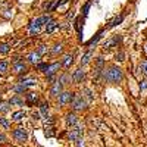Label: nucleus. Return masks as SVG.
Returning <instances> with one entry per match:
<instances>
[{
  "instance_id": "nucleus-40",
  "label": "nucleus",
  "mask_w": 147,
  "mask_h": 147,
  "mask_svg": "<svg viewBox=\"0 0 147 147\" xmlns=\"http://www.w3.org/2000/svg\"><path fill=\"white\" fill-rule=\"evenodd\" d=\"M78 147H84V141H81V138L78 140Z\"/></svg>"
},
{
  "instance_id": "nucleus-22",
  "label": "nucleus",
  "mask_w": 147,
  "mask_h": 147,
  "mask_svg": "<svg viewBox=\"0 0 147 147\" xmlns=\"http://www.w3.org/2000/svg\"><path fill=\"white\" fill-rule=\"evenodd\" d=\"M119 41V38H118V37H115V38H112V40H109L106 44H105V47H107V49H110V47H112L113 44H116Z\"/></svg>"
},
{
  "instance_id": "nucleus-21",
  "label": "nucleus",
  "mask_w": 147,
  "mask_h": 147,
  "mask_svg": "<svg viewBox=\"0 0 147 147\" xmlns=\"http://www.w3.org/2000/svg\"><path fill=\"white\" fill-rule=\"evenodd\" d=\"M122 19H124V15H121V16H118V18H115L112 22H110L109 24V27H116L118 25V24H121L122 22Z\"/></svg>"
},
{
  "instance_id": "nucleus-18",
  "label": "nucleus",
  "mask_w": 147,
  "mask_h": 147,
  "mask_svg": "<svg viewBox=\"0 0 147 147\" xmlns=\"http://www.w3.org/2000/svg\"><path fill=\"white\" fill-rule=\"evenodd\" d=\"M40 25H34V24H31V25H30V34L31 35H34V34H38L40 32Z\"/></svg>"
},
{
  "instance_id": "nucleus-13",
  "label": "nucleus",
  "mask_w": 147,
  "mask_h": 147,
  "mask_svg": "<svg viewBox=\"0 0 147 147\" xmlns=\"http://www.w3.org/2000/svg\"><path fill=\"white\" fill-rule=\"evenodd\" d=\"M38 60H40V53H38V52L31 53V55L28 56V62H30V63H38Z\"/></svg>"
},
{
  "instance_id": "nucleus-36",
  "label": "nucleus",
  "mask_w": 147,
  "mask_h": 147,
  "mask_svg": "<svg viewBox=\"0 0 147 147\" xmlns=\"http://www.w3.org/2000/svg\"><path fill=\"white\" fill-rule=\"evenodd\" d=\"M143 72L147 75V60H144V62H143Z\"/></svg>"
},
{
  "instance_id": "nucleus-17",
  "label": "nucleus",
  "mask_w": 147,
  "mask_h": 147,
  "mask_svg": "<svg viewBox=\"0 0 147 147\" xmlns=\"http://www.w3.org/2000/svg\"><path fill=\"white\" fill-rule=\"evenodd\" d=\"M22 85L24 87H35L37 85V80H27V81H22Z\"/></svg>"
},
{
  "instance_id": "nucleus-6",
  "label": "nucleus",
  "mask_w": 147,
  "mask_h": 147,
  "mask_svg": "<svg viewBox=\"0 0 147 147\" xmlns=\"http://www.w3.org/2000/svg\"><path fill=\"white\" fill-rule=\"evenodd\" d=\"M52 21V18H50V15H43V16H38V18H35L31 24H34V25H44V24H49Z\"/></svg>"
},
{
  "instance_id": "nucleus-26",
  "label": "nucleus",
  "mask_w": 147,
  "mask_h": 147,
  "mask_svg": "<svg viewBox=\"0 0 147 147\" xmlns=\"http://www.w3.org/2000/svg\"><path fill=\"white\" fill-rule=\"evenodd\" d=\"M10 105H22V100L19 99V97H12V99H10V102H9Z\"/></svg>"
},
{
  "instance_id": "nucleus-15",
  "label": "nucleus",
  "mask_w": 147,
  "mask_h": 147,
  "mask_svg": "<svg viewBox=\"0 0 147 147\" xmlns=\"http://www.w3.org/2000/svg\"><path fill=\"white\" fill-rule=\"evenodd\" d=\"M25 65H24V62H18V63H15V72H18V74H21V72H25Z\"/></svg>"
},
{
  "instance_id": "nucleus-28",
  "label": "nucleus",
  "mask_w": 147,
  "mask_h": 147,
  "mask_svg": "<svg viewBox=\"0 0 147 147\" xmlns=\"http://www.w3.org/2000/svg\"><path fill=\"white\" fill-rule=\"evenodd\" d=\"M90 6H91V2H87V3L84 5V7H82V15H84V16L88 13V9H90Z\"/></svg>"
},
{
  "instance_id": "nucleus-29",
  "label": "nucleus",
  "mask_w": 147,
  "mask_h": 147,
  "mask_svg": "<svg viewBox=\"0 0 147 147\" xmlns=\"http://www.w3.org/2000/svg\"><path fill=\"white\" fill-rule=\"evenodd\" d=\"M63 50V44H56L55 47H53V53H60V52H62Z\"/></svg>"
},
{
  "instance_id": "nucleus-25",
  "label": "nucleus",
  "mask_w": 147,
  "mask_h": 147,
  "mask_svg": "<svg viewBox=\"0 0 147 147\" xmlns=\"http://www.w3.org/2000/svg\"><path fill=\"white\" fill-rule=\"evenodd\" d=\"M72 59H74V56H72V55H68V56H65L63 65H65V66H69V65L72 63Z\"/></svg>"
},
{
  "instance_id": "nucleus-2",
  "label": "nucleus",
  "mask_w": 147,
  "mask_h": 147,
  "mask_svg": "<svg viewBox=\"0 0 147 147\" xmlns=\"http://www.w3.org/2000/svg\"><path fill=\"white\" fill-rule=\"evenodd\" d=\"M71 100H74V94H72V93H69V91H63V93H60V94H59V105L65 106V105H68Z\"/></svg>"
},
{
  "instance_id": "nucleus-10",
  "label": "nucleus",
  "mask_w": 147,
  "mask_h": 147,
  "mask_svg": "<svg viewBox=\"0 0 147 147\" xmlns=\"http://www.w3.org/2000/svg\"><path fill=\"white\" fill-rule=\"evenodd\" d=\"M103 32H105V31H103V30H100V31H99V32H97V34H96V35L93 37V38H91V40H90V41L87 43V46H90V47H91L93 44H96L97 41H99V40L102 38V35H103Z\"/></svg>"
},
{
  "instance_id": "nucleus-3",
  "label": "nucleus",
  "mask_w": 147,
  "mask_h": 147,
  "mask_svg": "<svg viewBox=\"0 0 147 147\" xmlns=\"http://www.w3.org/2000/svg\"><path fill=\"white\" fill-rule=\"evenodd\" d=\"M81 137H82V129H81L80 127L71 129V131H69V134H68V138H69L71 141H78Z\"/></svg>"
},
{
  "instance_id": "nucleus-31",
  "label": "nucleus",
  "mask_w": 147,
  "mask_h": 147,
  "mask_svg": "<svg viewBox=\"0 0 147 147\" xmlns=\"http://www.w3.org/2000/svg\"><path fill=\"white\" fill-rule=\"evenodd\" d=\"M10 50V47L7 44H0V53H7Z\"/></svg>"
},
{
  "instance_id": "nucleus-11",
  "label": "nucleus",
  "mask_w": 147,
  "mask_h": 147,
  "mask_svg": "<svg viewBox=\"0 0 147 147\" xmlns=\"http://www.w3.org/2000/svg\"><path fill=\"white\" fill-rule=\"evenodd\" d=\"M25 116H27V113L24 112V110H19V112H15L13 115H12V119L16 121V122H19V121H22Z\"/></svg>"
},
{
  "instance_id": "nucleus-38",
  "label": "nucleus",
  "mask_w": 147,
  "mask_h": 147,
  "mask_svg": "<svg viewBox=\"0 0 147 147\" xmlns=\"http://www.w3.org/2000/svg\"><path fill=\"white\" fill-rule=\"evenodd\" d=\"M5 141H6V137L3 136L2 132H0V143H5Z\"/></svg>"
},
{
  "instance_id": "nucleus-9",
  "label": "nucleus",
  "mask_w": 147,
  "mask_h": 147,
  "mask_svg": "<svg viewBox=\"0 0 147 147\" xmlns=\"http://www.w3.org/2000/svg\"><path fill=\"white\" fill-rule=\"evenodd\" d=\"M77 122H78V119H77V116L74 115V113H68L66 115V124L68 125L74 127V125H77Z\"/></svg>"
},
{
  "instance_id": "nucleus-16",
  "label": "nucleus",
  "mask_w": 147,
  "mask_h": 147,
  "mask_svg": "<svg viewBox=\"0 0 147 147\" xmlns=\"http://www.w3.org/2000/svg\"><path fill=\"white\" fill-rule=\"evenodd\" d=\"M56 27H57V24H56V22H55V21L52 19L50 22L47 24V27H46V31H47V32H53Z\"/></svg>"
},
{
  "instance_id": "nucleus-24",
  "label": "nucleus",
  "mask_w": 147,
  "mask_h": 147,
  "mask_svg": "<svg viewBox=\"0 0 147 147\" xmlns=\"http://www.w3.org/2000/svg\"><path fill=\"white\" fill-rule=\"evenodd\" d=\"M0 125H2L3 128H6V129H7V128L10 127V124H9V121H7L6 118H0Z\"/></svg>"
},
{
  "instance_id": "nucleus-32",
  "label": "nucleus",
  "mask_w": 147,
  "mask_h": 147,
  "mask_svg": "<svg viewBox=\"0 0 147 147\" xmlns=\"http://www.w3.org/2000/svg\"><path fill=\"white\" fill-rule=\"evenodd\" d=\"M47 63H38V65H37V69H38V71H44L46 72V69H47Z\"/></svg>"
},
{
  "instance_id": "nucleus-7",
  "label": "nucleus",
  "mask_w": 147,
  "mask_h": 147,
  "mask_svg": "<svg viewBox=\"0 0 147 147\" xmlns=\"http://www.w3.org/2000/svg\"><path fill=\"white\" fill-rule=\"evenodd\" d=\"M59 69H60V63H59V62H56V63H53V65H49L47 69H46V75H47V77L55 75L56 71H59Z\"/></svg>"
},
{
  "instance_id": "nucleus-27",
  "label": "nucleus",
  "mask_w": 147,
  "mask_h": 147,
  "mask_svg": "<svg viewBox=\"0 0 147 147\" xmlns=\"http://www.w3.org/2000/svg\"><path fill=\"white\" fill-rule=\"evenodd\" d=\"M37 100H38L37 94H34V93H30V94H28V102H30V103H34V102H37Z\"/></svg>"
},
{
  "instance_id": "nucleus-30",
  "label": "nucleus",
  "mask_w": 147,
  "mask_h": 147,
  "mask_svg": "<svg viewBox=\"0 0 147 147\" xmlns=\"http://www.w3.org/2000/svg\"><path fill=\"white\" fill-rule=\"evenodd\" d=\"M6 69H7V63L5 62V60H2V62H0V74H5Z\"/></svg>"
},
{
  "instance_id": "nucleus-34",
  "label": "nucleus",
  "mask_w": 147,
  "mask_h": 147,
  "mask_svg": "<svg viewBox=\"0 0 147 147\" xmlns=\"http://www.w3.org/2000/svg\"><path fill=\"white\" fill-rule=\"evenodd\" d=\"M74 16H75V12H74V10H71V12H69V13L66 15V19H72Z\"/></svg>"
},
{
  "instance_id": "nucleus-12",
  "label": "nucleus",
  "mask_w": 147,
  "mask_h": 147,
  "mask_svg": "<svg viewBox=\"0 0 147 147\" xmlns=\"http://www.w3.org/2000/svg\"><path fill=\"white\" fill-rule=\"evenodd\" d=\"M82 80H84V71L77 69L75 74H74V81H75V82H81Z\"/></svg>"
},
{
  "instance_id": "nucleus-1",
  "label": "nucleus",
  "mask_w": 147,
  "mask_h": 147,
  "mask_svg": "<svg viewBox=\"0 0 147 147\" xmlns=\"http://www.w3.org/2000/svg\"><path fill=\"white\" fill-rule=\"evenodd\" d=\"M122 71L116 66H112V68H109L107 72H105V78L109 81V82H119L122 80Z\"/></svg>"
},
{
  "instance_id": "nucleus-20",
  "label": "nucleus",
  "mask_w": 147,
  "mask_h": 147,
  "mask_svg": "<svg viewBox=\"0 0 147 147\" xmlns=\"http://www.w3.org/2000/svg\"><path fill=\"white\" fill-rule=\"evenodd\" d=\"M40 112H41L43 118H47V113H49V107H47V105H44V103L40 105Z\"/></svg>"
},
{
  "instance_id": "nucleus-5",
  "label": "nucleus",
  "mask_w": 147,
  "mask_h": 147,
  "mask_svg": "<svg viewBox=\"0 0 147 147\" xmlns=\"http://www.w3.org/2000/svg\"><path fill=\"white\" fill-rule=\"evenodd\" d=\"M13 137L18 140V141H25L27 140V131L24 129V128H16L15 131H13Z\"/></svg>"
},
{
  "instance_id": "nucleus-39",
  "label": "nucleus",
  "mask_w": 147,
  "mask_h": 147,
  "mask_svg": "<svg viewBox=\"0 0 147 147\" xmlns=\"http://www.w3.org/2000/svg\"><path fill=\"white\" fill-rule=\"evenodd\" d=\"M122 57H124V55H122V53L116 55V60H124V59H122Z\"/></svg>"
},
{
  "instance_id": "nucleus-41",
  "label": "nucleus",
  "mask_w": 147,
  "mask_h": 147,
  "mask_svg": "<svg viewBox=\"0 0 147 147\" xmlns=\"http://www.w3.org/2000/svg\"><path fill=\"white\" fill-rule=\"evenodd\" d=\"M146 52H147V44H146Z\"/></svg>"
},
{
  "instance_id": "nucleus-4",
  "label": "nucleus",
  "mask_w": 147,
  "mask_h": 147,
  "mask_svg": "<svg viewBox=\"0 0 147 147\" xmlns=\"http://www.w3.org/2000/svg\"><path fill=\"white\" fill-rule=\"evenodd\" d=\"M72 106H74V109H75V110H82V109L85 107V102H84V99H82V96L77 94L75 97H74Z\"/></svg>"
},
{
  "instance_id": "nucleus-8",
  "label": "nucleus",
  "mask_w": 147,
  "mask_h": 147,
  "mask_svg": "<svg viewBox=\"0 0 147 147\" xmlns=\"http://www.w3.org/2000/svg\"><path fill=\"white\" fill-rule=\"evenodd\" d=\"M60 82H62V81H56V82L53 84V87H52V90H50L52 96L60 94V91H62V84H60Z\"/></svg>"
},
{
  "instance_id": "nucleus-33",
  "label": "nucleus",
  "mask_w": 147,
  "mask_h": 147,
  "mask_svg": "<svg viewBox=\"0 0 147 147\" xmlns=\"http://www.w3.org/2000/svg\"><path fill=\"white\" fill-rule=\"evenodd\" d=\"M140 88H141V90H147V81H146V80H143V81L140 82Z\"/></svg>"
},
{
  "instance_id": "nucleus-23",
  "label": "nucleus",
  "mask_w": 147,
  "mask_h": 147,
  "mask_svg": "<svg viewBox=\"0 0 147 147\" xmlns=\"http://www.w3.org/2000/svg\"><path fill=\"white\" fill-rule=\"evenodd\" d=\"M9 105H10V103L0 102V112H7V110H9Z\"/></svg>"
},
{
  "instance_id": "nucleus-35",
  "label": "nucleus",
  "mask_w": 147,
  "mask_h": 147,
  "mask_svg": "<svg viewBox=\"0 0 147 147\" xmlns=\"http://www.w3.org/2000/svg\"><path fill=\"white\" fill-rule=\"evenodd\" d=\"M44 52H46V46H44V44H41V46L38 47V53L41 55V53H44Z\"/></svg>"
},
{
  "instance_id": "nucleus-14",
  "label": "nucleus",
  "mask_w": 147,
  "mask_h": 147,
  "mask_svg": "<svg viewBox=\"0 0 147 147\" xmlns=\"http://www.w3.org/2000/svg\"><path fill=\"white\" fill-rule=\"evenodd\" d=\"M56 5L59 6V0H50V2H49V5H46V12H52Z\"/></svg>"
},
{
  "instance_id": "nucleus-37",
  "label": "nucleus",
  "mask_w": 147,
  "mask_h": 147,
  "mask_svg": "<svg viewBox=\"0 0 147 147\" xmlns=\"http://www.w3.org/2000/svg\"><path fill=\"white\" fill-rule=\"evenodd\" d=\"M97 65H99V68H100V66H103V59H102V57L97 59Z\"/></svg>"
},
{
  "instance_id": "nucleus-19",
  "label": "nucleus",
  "mask_w": 147,
  "mask_h": 147,
  "mask_svg": "<svg viewBox=\"0 0 147 147\" xmlns=\"http://www.w3.org/2000/svg\"><path fill=\"white\" fill-rule=\"evenodd\" d=\"M90 57H91V52H87L84 56H82V59H81V65L84 66V65H87L88 63V60H90Z\"/></svg>"
}]
</instances>
